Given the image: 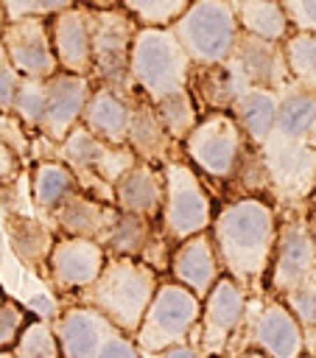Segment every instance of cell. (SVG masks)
Here are the masks:
<instances>
[{
    "instance_id": "6da1fadb",
    "label": "cell",
    "mask_w": 316,
    "mask_h": 358,
    "mask_svg": "<svg viewBox=\"0 0 316 358\" xmlns=\"http://www.w3.org/2000/svg\"><path fill=\"white\" fill-rule=\"evenodd\" d=\"M280 213L266 196H235L224 201L210 224L218 260L246 288L257 285L271 266Z\"/></svg>"
},
{
    "instance_id": "7a4b0ae2",
    "label": "cell",
    "mask_w": 316,
    "mask_h": 358,
    "mask_svg": "<svg viewBox=\"0 0 316 358\" xmlns=\"http://www.w3.org/2000/svg\"><path fill=\"white\" fill-rule=\"evenodd\" d=\"M159 268H154L143 257H129V255H109L106 266L101 268L98 280L84 288L76 299L95 305L103 310L120 330L137 333L154 294L159 285Z\"/></svg>"
},
{
    "instance_id": "3957f363",
    "label": "cell",
    "mask_w": 316,
    "mask_h": 358,
    "mask_svg": "<svg viewBox=\"0 0 316 358\" xmlns=\"http://www.w3.org/2000/svg\"><path fill=\"white\" fill-rule=\"evenodd\" d=\"M193 59L171 25H140L131 42V78L148 101L187 90Z\"/></svg>"
},
{
    "instance_id": "277c9868",
    "label": "cell",
    "mask_w": 316,
    "mask_h": 358,
    "mask_svg": "<svg viewBox=\"0 0 316 358\" xmlns=\"http://www.w3.org/2000/svg\"><path fill=\"white\" fill-rule=\"evenodd\" d=\"M87 14L92 34V81L134 95L137 87L131 78V42L140 22L123 6H87Z\"/></svg>"
},
{
    "instance_id": "5b68a950",
    "label": "cell",
    "mask_w": 316,
    "mask_h": 358,
    "mask_svg": "<svg viewBox=\"0 0 316 358\" xmlns=\"http://www.w3.org/2000/svg\"><path fill=\"white\" fill-rule=\"evenodd\" d=\"M193 64H218L232 59L240 22L232 0H190V6L171 22Z\"/></svg>"
},
{
    "instance_id": "8992f818",
    "label": "cell",
    "mask_w": 316,
    "mask_h": 358,
    "mask_svg": "<svg viewBox=\"0 0 316 358\" xmlns=\"http://www.w3.org/2000/svg\"><path fill=\"white\" fill-rule=\"evenodd\" d=\"M249 140L229 109H207L199 123L182 140L185 157L193 168L215 182H227L235 176Z\"/></svg>"
},
{
    "instance_id": "52a82bcc",
    "label": "cell",
    "mask_w": 316,
    "mask_h": 358,
    "mask_svg": "<svg viewBox=\"0 0 316 358\" xmlns=\"http://www.w3.org/2000/svg\"><path fill=\"white\" fill-rule=\"evenodd\" d=\"M201 319V296L179 280H159L157 294L134 333L143 355H159L176 341H187Z\"/></svg>"
},
{
    "instance_id": "ba28073f",
    "label": "cell",
    "mask_w": 316,
    "mask_h": 358,
    "mask_svg": "<svg viewBox=\"0 0 316 358\" xmlns=\"http://www.w3.org/2000/svg\"><path fill=\"white\" fill-rule=\"evenodd\" d=\"M285 204L288 207L280 215L277 243L266 274L268 291L274 296H285L288 291L316 277V235H313L310 213L302 210L299 201H285Z\"/></svg>"
},
{
    "instance_id": "9c48e42d",
    "label": "cell",
    "mask_w": 316,
    "mask_h": 358,
    "mask_svg": "<svg viewBox=\"0 0 316 358\" xmlns=\"http://www.w3.org/2000/svg\"><path fill=\"white\" fill-rule=\"evenodd\" d=\"M162 173H165V201L159 213L162 232L173 243H179L196 232L210 229L215 210L193 162L171 157L162 162Z\"/></svg>"
},
{
    "instance_id": "30bf717a",
    "label": "cell",
    "mask_w": 316,
    "mask_h": 358,
    "mask_svg": "<svg viewBox=\"0 0 316 358\" xmlns=\"http://www.w3.org/2000/svg\"><path fill=\"white\" fill-rule=\"evenodd\" d=\"M246 313H249V288L224 271L218 282L210 288V294L201 299V319L190 341L199 344L201 355L227 352L229 341L240 333Z\"/></svg>"
},
{
    "instance_id": "8fae6325",
    "label": "cell",
    "mask_w": 316,
    "mask_h": 358,
    "mask_svg": "<svg viewBox=\"0 0 316 358\" xmlns=\"http://www.w3.org/2000/svg\"><path fill=\"white\" fill-rule=\"evenodd\" d=\"M106 246L95 238L59 235L48 260V282L62 294H81L89 288L106 266Z\"/></svg>"
},
{
    "instance_id": "7c38bea8",
    "label": "cell",
    "mask_w": 316,
    "mask_h": 358,
    "mask_svg": "<svg viewBox=\"0 0 316 358\" xmlns=\"http://www.w3.org/2000/svg\"><path fill=\"white\" fill-rule=\"evenodd\" d=\"M246 352H263L274 358H296L305 352V327L285 299H266L257 313L249 319Z\"/></svg>"
},
{
    "instance_id": "4fadbf2b",
    "label": "cell",
    "mask_w": 316,
    "mask_h": 358,
    "mask_svg": "<svg viewBox=\"0 0 316 358\" xmlns=\"http://www.w3.org/2000/svg\"><path fill=\"white\" fill-rule=\"evenodd\" d=\"M8 48L14 67L28 78H50L59 70V59L50 36V17H17L8 20L0 36Z\"/></svg>"
},
{
    "instance_id": "5bb4252c",
    "label": "cell",
    "mask_w": 316,
    "mask_h": 358,
    "mask_svg": "<svg viewBox=\"0 0 316 358\" xmlns=\"http://www.w3.org/2000/svg\"><path fill=\"white\" fill-rule=\"evenodd\" d=\"M92 76L84 73H70V70H56L48 78V109L45 120L39 126V134L48 143H62L76 123H81L84 106L92 95Z\"/></svg>"
},
{
    "instance_id": "9a60e30c",
    "label": "cell",
    "mask_w": 316,
    "mask_h": 358,
    "mask_svg": "<svg viewBox=\"0 0 316 358\" xmlns=\"http://www.w3.org/2000/svg\"><path fill=\"white\" fill-rule=\"evenodd\" d=\"M53 324L59 333L62 358H98V350L103 347V341L120 330L103 310L78 299L76 305L62 308Z\"/></svg>"
},
{
    "instance_id": "2e32d148",
    "label": "cell",
    "mask_w": 316,
    "mask_h": 358,
    "mask_svg": "<svg viewBox=\"0 0 316 358\" xmlns=\"http://www.w3.org/2000/svg\"><path fill=\"white\" fill-rule=\"evenodd\" d=\"M168 271L173 280H179L182 285H187L190 291H196L204 299L210 294V288L218 282V277L224 274V266L218 260V249H215L210 229L173 243Z\"/></svg>"
},
{
    "instance_id": "e0dca14e",
    "label": "cell",
    "mask_w": 316,
    "mask_h": 358,
    "mask_svg": "<svg viewBox=\"0 0 316 358\" xmlns=\"http://www.w3.org/2000/svg\"><path fill=\"white\" fill-rule=\"evenodd\" d=\"M50 36L53 50L59 59V70L92 76V34H89V14L87 3H76L50 17Z\"/></svg>"
},
{
    "instance_id": "ac0fdd59",
    "label": "cell",
    "mask_w": 316,
    "mask_h": 358,
    "mask_svg": "<svg viewBox=\"0 0 316 358\" xmlns=\"http://www.w3.org/2000/svg\"><path fill=\"white\" fill-rule=\"evenodd\" d=\"M232 59L240 64L243 76L257 87L285 90L294 81L288 62H285V48L277 39H266V36L240 31Z\"/></svg>"
},
{
    "instance_id": "d6986e66",
    "label": "cell",
    "mask_w": 316,
    "mask_h": 358,
    "mask_svg": "<svg viewBox=\"0 0 316 358\" xmlns=\"http://www.w3.org/2000/svg\"><path fill=\"white\" fill-rule=\"evenodd\" d=\"M53 229L56 227H50L48 221H42L36 215H28V213H14L11 210V213L3 215V232H6L11 255L28 271H34L45 280H48V260H50V252H53V243H56Z\"/></svg>"
},
{
    "instance_id": "ffe728a7",
    "label": "cell",
    "mask_w": 316,
    "mask_h": 358,
    "mask_svg": "<svg viewBox=\"0 0 316 358\" xmlns=\"http://www.w3.org/2000/svg\"><path fill=\"white\" fill-rule=\"evenodd\" d=\"M120 207L112 201H103L87 190L70 193L53 213L50 221L62 235H81V238H95L103 243L109 227L115 224Z\"/></svg>"
},
{
    "instance_id": "44dd1931",
    "label": "cell",
    "mask_w": 316,
    "mask_h": 358,
    "mask_svg": "<svg viewBox=\"0 0 316 358\" xmlns=\"http://www.w3.org/2000/svg\"><path fill=\"white\" fill-rule=\"evenodd\" d=\"M252 87V81L243 76L240 64L235 59L218 62V64H193L187 90L193 92L201 112L207 109H229L235 101Z\"/></svg>"
},
{
    "instance_id": "7402d4cb",
    "label": "cell",
    "mask_w": 316,
    "mask_h": 358,
    "mask_svg": "<svg viewBox=\"0 0 316 358\" xmlns=\"http://www.w3.org/2000/svg\"><path fill=\"white\" fill-rule=\"evenodd\" d=\"M165 201V173L162 165L137 159L117 182H115V204L126 213L159 218Z\"/></svg>"
},
{
    "instance_id": "603a6c76",
    "label": "cell",
    "mask_w": 316,
    "mask_h": 358,
    "mask_svg": "<svg viewBox=\"0 0 316 358\" xmlns=\"http://www.w3.org/2000/svg\"><path fill=\"white\" fill-rule=\"evenodd\" d=\"M134 154L145 162H157L162 165L165 159L176 157V145H182L179 140L171 137L165 120L159 117L154 101H148L143 92H134L131 101V123H129V140H126Z\"/></svg>"
},
{
    "instance_id": "cb8c5ba5",
    "label": "cell",
    "mask_w": 316,
    "mask_h": 358,
    "mask_svg": "<svg viewBox=\"0 0 316 358\" xmlns=\"http://www.w3.org/2000/svg\"><path fill=\"white\" fill-rule=\"evenodd\" d=\"M131 101H134V95H126V92L115 90V87H106V84H95L89 101L84 106L81 123L92 134H98L101 140L123 145L129 140Z\"/></svg>"
},
{
    "instance_id": "d4e9b609",
    "label": "cell",
    "mask_w": 316,
    "mask_h": 358,
    "mask_svg": "<svg viewBox=\"0 0 316 358\" xmlns=\"http://www.w3.org/2000/svg\"><path fill=\"white\" fill-rule=\"evenodd\" d=\"M271 140L316 145V90L291 81L280 90V109Z\"/></svg>"
},
{
    "instance_id": "484cf974",
    "label": "cell",
    "mask_w": 316,
    "mask_h": 358,
    "mask_svg": "<svg viewBox=\"0 0 316 358\" xmlns=\"http://www.w3.org/2000/svg\"><path fill=\"white\" fill-rule=\"evenodd\" d=\"M277 109H280V90H268V87H257L252 84L232 106V115L238 117L246 140L252 145H263L277 123Z\"/></svg>"
},
{
    "instance_id": "4316f807",
    "label": "cell",
    "mask_w": 316,
    "mask_h": 358,
    "mask_svg": "<svg viewBox=\"0 0 316 358\" xmlns=\"http://www.w3.org/2000/svg\"><path fill=\"white\" fill-rule=\"evenodd\" d=\"M81 190L76 171L64 159H39L31 171V199L42 213H53L70 193Z\"/></svg>"
},
{
    "instance_id": "83f0119b",
    "label": "cell",
    "mask_w": 316,
    "mask_h": 358,
    "mask_svg": "<svg viewBox=\"0 0 316 358\" xmlns=\"http://www.w3.org/2000/svg\"><path fill=\"white\" fill-rule=\"evenodd\" d=\"M240 31L282 42L294 28L282 8V0H232Z\"/></svg>"
},
{
    "instance_id": "f1b7e54d",
    "label": "cell",
    "mask_w": 316,
    "mask_h": 358,
    "mask_svg": "<svg viewBox=\"0 0 316 358\" xmlns=\"http://www.w3.org/2000/svg\"><path fill=\"white\" fill-rule=\"evenodd\" d=\"M154 218L148 215H137V213H126L120 210L115 224L109 227L103 246L109 255H129V257H143L148 243L154 241Z\"/></svg>"
},
{
    "instance_id": "f546056e",
    "label": "cell",
    "mask_w": 316,
    "mask_h": 358,
    "mask_svg": "<svg viewBox=\"0 0 316 358\" xmlns=\"http://www.w3.org/2000/svg\"><path fill=\"white\" fill-rule=\"evenodd\" d=\"M8 355L17 358H59L62 355V344H59V333L53 319H28L22 333L17 336L14 347L8 350Z\"/></svg>"
},
{
    "instance_id": "4dcf8cb0",
    "label": "cell",
    "mask_w": 316,
    "mask_h": 358,
    "mask_svg": "<svg viewBox=\"0 0 316 358\" xmlns=\"http://www.w3.org/2000/svg\"><path fill=\"white\" fill-rule=\"evenodd\" d=\"M291 78L316 90V31H291L282 39Z\"/></svg>"
},
{
    "instance_id": "1f68e13d",
    "label": "cell",
    "mask_w": 316,
    "mask_h": 358,
    "mask_svg": "<svg viewBox=\"0 0 316 358\" xmlns=\"http://www.w3.org/2000/svg\"><path fill=\"white\" fill-rule=\"evenodd\" d=\"M154 106H157L159 117L165 120V126H168L171 137H173V140H179V143L190 134V129H193V126L199 123V117H201V109H199V103H196V98H193V92H190V90L173 92V95H168V98L157 101Z\"/></svg>"
},
{
    "instance_id": "d6a6232c",
    "label": "cell",
    "mask_w": 316,
    "mask_h": 358,
    "mask_svg": "<svg viewBox=\"0 0 316 358\" xmlns=\"http://www.w3.org/2000/svg\"><path fill=\"white\" fill-rule=\"evenodd\" d=\"M45 109H48V78H28V76H22L11 115L28 131H39V126L45 120Z\"/></svg>"
},
{
    "instance_id": "836d02e7",
    "label": "cell",
    "mask_w": 316,
    "mask_h": 358,
    "mask_svg": "<svg viewBox=\"0 0 316 358\" xmlns=\"http://www.w3.org/2000/svg\"><path fill=\"white\" fill-rule=\"evenodd\" d=\"M120 6L140 25H171L190 6V0H120Z\"/></svg>"
},
{
    "instance_id": "e575fe53",
    "label": "cell",
    "mask_w": 316,
    "mask_h": 358,
    "mask_svg": "<svg viewBox=\"0 0 316 358\" xmlns=\"http://www.w3.org/2000/svg\"><path fill=\"white\" fill-rule=\"evenodd\" d=\"M25 322H28V310L20 302H14L6 294H0V355L3 352L8 355V350L17 341V336L22 333Z\"/></svg>"
},
{
    "instance_id": "d590c367",
    "label": "cell",
    "mask_w": 316,
    "mask_h": 358,
    "mask_svg": "<svg viewBox=\"0 0 316 358\" xmlns=\"http://www.w3.org/2000/svg\"><path fill=\"white\" fill-rule=\"evenodd\" d=\"M20 81H22V73L14 67V62L8 56V48L0 39V115H11Z\"/></svg>"
},
{
    "instance_id": "8d00e7d4",
    "label": "cell",
    "mask_w": 316,
    "mask_h": 358,
    "mask_svg": "<svg viewBox=\"0 0 316 358\" xmlns=\"http://www.w3.org/2000/svg\"><path fill=\"white\" fill-rule=\"evenodd\" d=\"M280 299H285V305L296 313V319L302 322V327H316V277L310 282L288 291Z\"/></svg>"
},
{
    "instance_id": "74e56055",
    "label": "cell",
    "mask_w": 316,
    "mask_h": 358,
    "mask_svg": "<svg viewBox=\"0 0 316 358\" xmlns=\"http://www.w3.org/2000/svg\"><path fill=\"white\" fill-rule=\"evenodd\" d=\"M78 0H3L6 6V17L8 20H17V17H53L70 6H76Z\"/></svg>"
},
{
    "instance_id": "f35d334b",
    "label": "cell",
    "mask_w": 316,
    "mask_h": 358,
    "mask_svg": "<svg viewBox=\"0 0 316 358\" xmlns=\"http://www.w3.org/2000/svg\"><path fill=\"white\" fill-rule=\"evenodd\" d=\"M137 355H143V350L137 347L134 336L126 333V330L112 333V336L103 341V347L98 350V358H137Z\"/></svg>"
},
{
    "instance_id": "ab89813d",
    "label": "cell",
    "mask_w": 316,
    "mask_h": 358,
    "mask_svg": "<svg viewBox=\"0 0 316 358\" xmlns=\"http://www.w3.org/2000/svg\"><path fill=\"white\" fill-rule=\"evenodd\" d=\"M294 31H316V0H282Z\"/></svg>"
},
{
    "instance_id": "60d3db41",
    "label": "cell",
    "mask_w": 316,
    "mask_h": 358,
    "mask_svg": "<svg viewBox=\"0 0 316 358\" xmlns=\"http://www.w3.org/2000/svg\"><path fill=\"white\" fill-rule=\"evenodd\" d=\"M20 173V157L14 151V145L0 134V187L3 185H11Z\"/></svg>"
},
{
    "instance_id": "b9f144b4",
    "label": "cell",
    "mask_w": 316,
    "mask_h": 358,
    "mask_svg": "<svg viewBox=\"0 0 316 358\" xmlns=\"http://www.w3.org/2000/svg\"><path fill=\"white\" fill-rule=\"evenodd\" d=\"M159 355H162V358H193V355H201V350H199V344H193V341L187 338V341H176V344L165 347Z\"/></svg>"
},
{
    "instance_id": "7bdbcfd3",
    "label": "cell",
    "mask_w": 316,
    "mask_h": 358,
    "mask_svg": "<svg viewBox=\"0 0 316 358\" xmlns=\"http://www.w3.org/2000/svg\"><path fill=\"white\" fill-rule=\"evenodd\" d=\"M305 352L316 355V327H305Z\"/></svg>"
},
{
    "instance_id": "ee69618b",
    "label": "cell",
    "mask_w": 316,
    "mask_h": 358,
    "mask_svg": "<svg viewBox=\"0 0 316 358\" xmlns=\"http://www.w3.org/2000/svg\"><path fill=\"white\" fill-rule=\"evenodd\" d=\"M87 6H95V8H112V6H120V0H81Z\"/></svg>"
},
{
    "instance_id": "f6af8a7d",
    "label": "cell",
    "mask_w": 316,
    "mask_h": 358,
    "mask_svg": "<svg viewBox=\"0 0 316 358\" xmlns=\"http://www.w3.org/2000/svg\"><path fill=\"white\" fill-rule=\"evenodd\" d=\"M6 22H8V17H6V6H3V0H0V36H3V28H6Z\"/></svg>"
},
{
    "instance_id": "bcb514c9",
    "label": "cell",
    "mask_w": 316,
    "mask_h": 358,
    "mask_svg": "<svg viewBox=\"0 0 316 358\" xmlns=\"http://www.w3.org/2000/svg\"><path fill=\"white\" fill-rule=\"evenodd\" d=\"M310 224H313V235H316V204H310Z\"/></svg>"
},
{
    "instance_id": "7dc6e473",
    "label": "cell",
    "mask_w": 316,
    "mask_h": 358,
    "mask_svg": "<svg viewBox=\"0 0 316 358\" xmlns=\"http://www.w3.org/2000/svg\"><path fill=\"white\" fill-rule=\"evenodd\" d=\"M310 204H316V179H313V190H310Z\"/></svg>"
}]
</instances>
